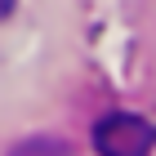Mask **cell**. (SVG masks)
I'll use <instances>...</instances> for the list:
<instances>
[{
    "label": "cell",
    "mask_w": 156,
    "mask_h": 156,
    "mask_svg": "<svg viewBox=\"0 0 156 156\" xmlns=\"http://www.w3.org/2000/svg\"><path fill=\"white\" fill-rule=\"evenodd\" d=\"M13 5H18V0H0V18H9V13H13Z\"/></svg>",
    "instance_id": "7a4b0ae2"
},
{
    "label": "cell",
    "mask_w": 156,
    "mask_h": 156,
    "mask_svg": "<svg viewBox=\"0 0 156 156\" xmlns=\"http://www.w3.org/2000/svg\"><path fill=\"white\" fill-rule=\"evenodd\" d=\"M156 143L152 125L143 116H134V112H112L94 125V147L103 156H138Z\"/></svg>",
    "instance_id": "6da1fadb"
}]
</instances>
